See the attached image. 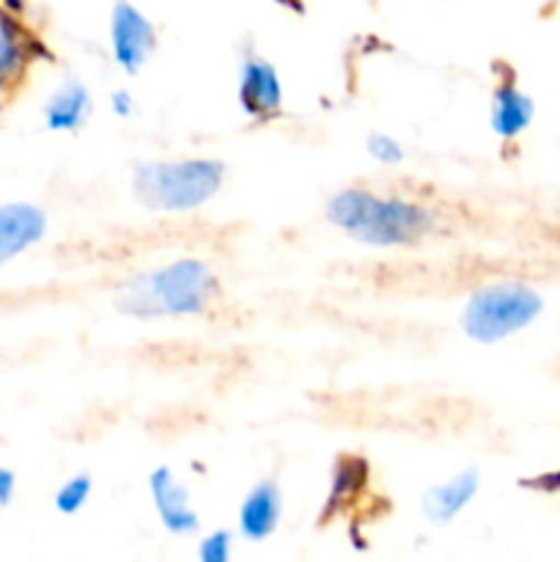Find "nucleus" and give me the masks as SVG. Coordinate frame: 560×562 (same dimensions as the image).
<instances>
[{
	"label": "nucleus",
	"mask_w": 560,
	"mask_h": 562,
	"mask_svg": "<svg viewBox=\"0 0 560 562\" xmlns=\"http://www.w3.org/2000/svg\"><path fill=\"white\" fill-rule=\"evenodd\" d=\"M324 214L349 239L368 247H404L423 239L434 228L432 212L421 203L377 195L360 187L335 192Z\"/></svg>",
	"instance_id": "f257e3e1"
},
{
	"label": "nucleus",
	"mask_w": 560,
	"mask_h": 562,
	"mask_svg": "<svg viewBox=\"0 0 560 562\" xmlns=\"http://www.w3.org/2000/svg\"><path fill=\"white\" fill-rule=\"evenodd\" d=\"M217 280L201 258H179L121 285L115 305L132 318L201 316L214 300Z\"/></svg>",
	"instance_id": "f03ea898"
},
{
	"label": "nucleus",
	"mask_w": 560,
	"mask_h": 562,
	"mask_svg": "<svg viewBox=\"0 0 560 562\" xmlns=\"http://www.w3.org/2000/svg\"><path fill=\"white\" fill-rule=\"evenodd\" d=\"M223 181L225 165L220 159L195 157L137 165L132 173V190L152 212L184 214L212 201Z\"/></svg>",
	"instance_id": "7ed1b4c3"
},
{
	"label": "nucleus",
	"mask_w": 560,
	"mask_h": 562,
	"mask_svg": "<svg viewBox=\"0 0 560 562\" xmlns=\"http://www.w3.org/2000/svg\"><path fill=\"white\" fill-rule=\"evenodd\" d=\"M544 313V296L516 280L489 283L472 291L461 311V329L481 346H494L530 327Z\"/></svg>",
	"instance_id": "20e7f679"
},
{
	"label": "nucleus",
	"mask_w": 560,
	"mask_h": 562,
	"mask_svg": "<svg viewBox=\"0 0 560 562\" xmlns=\"http://www.w3.org/2000/svg\"><path fill=\"white\" fill-rule=\"evenodd\" d=\"M157 47V27L130 0H115L110 11V49L119 69L137 75Z\"/></svg>",
	"instance_id": "39448f33"
},
{
	"label": "nucleus",
	"mask_w": 560,
	"mask_h": 562,
	"mask_svg": "<svg viewBox=\"0 0 560 562\" xmlns=\"http://www.w3.org/2000/svg\"><path fill=\"white\" fill-rule=\"evenodd\" d=\"M239 104L250 119L269 121L283 108V82L264 58H245L239 66Z\"/></svg>",
	"instance_id": "423d86ee"
},
{
	"label": "nucleus",
	"mask_w": 560,
	"mask_h": 562,
	"mask_svg": "<svg viewBox=\"0 0 560 562\" xmlns=\"http://www.w3.org/2000/svg\"><path fill=\"white\" fill-rule=\"evenodd\" d=\"M154 508H157L159 521L170 536H192L198 530V514L190 503V492L184 483L173 475L168 467H157L148 477Z\"/></svg>",
	"instance_id": "0eeeda50"
},
{
	"label": "nucleus",
	"mask_w": 560,
	"mask_h": 562,
	"mask_svg": "<svg viewBox=\"0 0 560 562\" xmlns=\"http://www.w3.org/2000/svg\"><path fill=\"white\" fill-rule=\"evenodd\" d=\"M283 519V492L275 481H261L247 492L239 505V532L245 541L261 543L280 527Z\"/></svg>",
	"instance_id": "6e6552de"
},
{
	"label": "nucleus",
	"mask_w": 560,
	"mask_h": 562,
	"mask_svg": "<svg viewBox=\"0 0 560 562\" xmlns=\"http://www.w3.org/2000/svg\"><path fill=\"white\" fill-rule=\"evenodd\" d=\"M44 231H47V214L33 203L0 206V263L11 261L42 241Z\"/></svg>",
	"instance_id": "1a4fd4ad"
},
{
	"label": "nucleus",
	"mask_w": 560,
	"mask_h": 562,
	"mask_svg": "<svg viewBox=\"0 0 560 562\" xmlns=\"http://www.w3.org/2000/svg\"><path fill=\"white\" fill-rule=\"evenodd\" d=\"M481 488V475L478 470H464L453 475L450 481L428 488L421 499V510L432 525H450L467 505L475 499Z\"/></svg>",
	"instance_id": "9d476101"
},
{
	"label": "nucleus",
	"mask_w": 560,
	"mask_h": 562,
	"mask_svg": "<svg viewBox=\"0 0 560 562\" xmlns=\"http://www.w3.org/2000/svg\"><path fill=\"white\" fill-rule=\"evenodd\" d=\"M533 115H536V102L522 88H516L514 82H500L494 88L492 110H489L494 135L514 140L533 124Z\"/></svg>",
	"instance_id": "9b49d317"
},
{
	"label": "nucleus",
	"mask_w": 560,
	"mask_h": 562,
	"mask_svg": "<svg viewBox=\"0 0 560 562\" xmlns=\"http://www.w3.org/2000/svg\"><path fill=\"white\" fill-rule=\"evenodd\" d=\"M91 91L82 82L66 80L44 102V126L49 132H75L86 124L88 115H91Z\"/></svg>",
	"instance_id": "f8f14e48"
},
{
	"label": "nucleus",
	"mask_w": 560,
	"mask_h": 562,
	"mask_svg": "<svg viewBox=\"0 0 560 562\" xmlns=\"http://www.w3.org/2000/svg\"><path fill=\"white\" fill-rule=\"evenodd\" d=\"M27 58H31V47H27V36L22 33L20 22L11 16V11L0 9V97L14 86Z\"/></svg>",
	"instance_id": "ddd939ff"
},
{
	"label": "nucleus",
	"mask_w": 560,
	"mask_h": 562,
	"mask_svg": "<svg viewBox=\"0 0 560 562\" xmlns=\"http://www.w3.org/2000/svg\"><path fill=\"white\" fill-rule=\"evenodd\" d=\"M368 483V464L362 459H340L333 470V483H329V497H327V516L335 514L346 499L357 497Z\"/></svg>",
	"instance_id": "4468645a"
},
{
	"label": "nucleus",
	"mask_w": 560,
	"mask_h": 562,
	"mask_svg": "<svg viewBox=\"0 0 560 562\" xmlns=\"http://www.w3.org/2000/svg\"><path fill=\"white\" fill-rule=\"evenodd\" d=\"M93 481L88 475H75L55 492V510L64 516H75L86 508L88 497H91Z\"/></svg>",
	"instance_id": "2eb2a0df"
},
{
	"label": "nucleus",
	"mask_w": 560,
	"mask_h": 562,
	"mask_svg": "<svg viewBox=\"0 0 560 562\" xmlns=\"http://www.w3.org/2000/svg\"><path fill=\"white\" fill-rule=\"evenodd\" d=\"M366 148L368 154H371L373 162L388 165V168H395V165L404 162L406 157L404 146H401L393 135H384V132H373V135H368Z\"/></svg>",
	"instance_id": "dca6fc26"
},
{
	"label": "nucleus",
	"mask_w": 560,
	"mask_h": 562,
	"mask_svg": "<svg viewBox=\"0 0 560 562\" xmlns=\"http://www.w3.org/2000/svg\"><path fill=\"white\" fill-rule=\"evenodd\" d=\"M231 547H234V536L228 530H217L203 538L201 547H198V558L201 562H228Z\"/></svg>",
	"instance_id": "f3484780"
},
{
	"label": "nucleus",
	"mask_w": 560,
	"mask_h": 562,
	"mask_svg": "<svg viewBox=\"0 0 560 562\" xmlns=\"http://www.w3.org/2000/svg\"><path fill=\"white\" fill-rule=\"evenodd\" d=\"M110 110H113L115 119H130L135 113V97L126 88H119V91L110 93Z\"/></svg>",
	"instance_id": "a211bd4d"
},
{
	"label": "nucleus",
	"mask_w": 560,
	"mask_h": 562,
	"mask_svg": "<svg viewBox=\"0 0 560 562\" xmlns=\"http://www.w3.org/2000/svg\"><path fill=\"white\" fill-rule=\"evenodd\" d=\"M16 494V475L0 467V505H9Z\"/></svg>",
	"instance_id": "6ab92c4d"
}]
</instances>
